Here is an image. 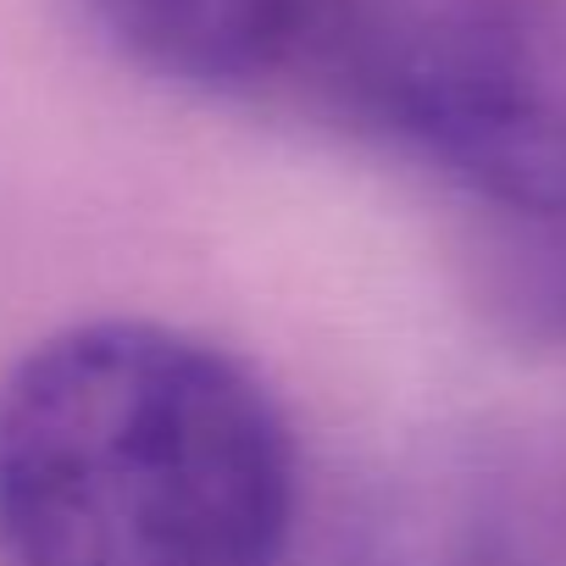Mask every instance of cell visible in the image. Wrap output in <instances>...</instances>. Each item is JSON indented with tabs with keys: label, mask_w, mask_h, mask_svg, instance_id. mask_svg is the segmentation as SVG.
I'll return each instance as SVG.
<instances>
[{
	"label": "cell",
	"mask_w": 566,
	"mask_h": 566,
	"mask_svg": "<svg viewBox=\"0 0 566 566\" xmlns=\"http://www.w3.org/2000/svg\"><path fill=\"white\" fill-rule=\"evenodd\" d=\"M323 7L328 0H78L84 23L123 62L206 95L301 78Z\"/></svg>",
	"instance_id": "3957f363"
},
{
	"label": "cell",
	"mask_w": 566,
	"mask_h": 566,
	"mask_svg": "<svg viewBox=\"0 0 566 566\" xmlns=\"http://www.w3.org/2000/svg\"><path fill=\"white\" fill-rule=\"evenodd\" d=\"M295 439L228 350L84 323L0 384V566H277Z\"/></svg>",
	"instance_id": "6da1fadb"
},
{
	"label": "cell",
	"mask_w": 566,
	"mask_h": 566,
	"mask_svg": "<svg viewBox=\"0 0 566 566\" xmlns=\"http://www.w3.org/2000/svg\"><path fill=\"white\" fill-rule=\"evenodd\" d=\"M511 306L566 339V211L516 222L511 239Z\"/></svg>",
	"instance_id": "277c9868"
},
{
	"label": "cell",
	"mask_w": 566,
	"mask_h": 566,
	"mask_svg": "<svg viewBox=\"0 0 566 566\" xmlns=\"http://www.w3.org/2000/svg\"><path fill=\"white\" fill-rule=\"evenodd\" d=\"M301 78L505 217L566 211V0H328Z\"/></svg>",
	"instance_id": "7a4b0ae2"
}]
</instances>
